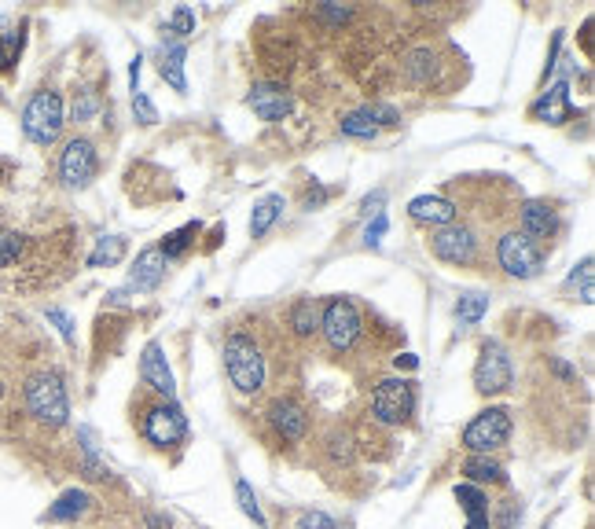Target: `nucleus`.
Returning a JSON list of instances; mask_svg holds the SVG:
<instances>
[{"label":"nucleus","mask_w":595,"mask_h":529,"mask_svg":"<svg viewBox=\"0 0 595 529\" xmlns=\"http://www.w3.org/2000/svg\"><path fill=\"white\" fill-rule=\"evenodd\" d=\"M393 364H397V368H416V353H401V357H397V361H393Z\"/></svg>","instance_id":"nucleus-46"},{"label":"nucleus","mask_w":595,"mask_h":529,"mask_svg":"<svg viewBox=\"0 0 595 529\" xmlns=\"http://www.w3.org/2000/svg\"><path fill=\"white\" fill-rule=\"evenodd\" d=\"M45 316L59 327V335H63V338L70 342V346H74V338H78V335H74V316H70L67 309H48Z\"/></svg>","instance_id":"nucleus-38"},{"label":"nucleus","mask_w":595,"mask_h":529,"mask_svg":"<svg viewBox=\"0 0 595 529\" xmlns=\"http://www.w3.org/2000/svg\"><path fill=\"white\" fill-rule=\"evenodd\" d=\"M320 331H324L327 346L335 349V353H346L360 338V313L357 305H353V298H346V294L327 298L324 313H320Z\"/></svg>","instance_id":"nucleus-8"},{"label":"nucleus","mask_w":595,"mask_h":529,"mask_svg":"<svg viewBox=\"0 0 595 529\" xmlns=\"http://www.w3.org/2000/svg\"><path fill=\"white\" fill-rule=\"evenodd\" d=\"M529 114L537 118V122H548V125H562V122H570V114H573V103H570V85H566V78L562 81H555L544 96H540L533 107H529Z\"/></svg>","instance_id":"nucleus-17"},{"label":"nucleus","mask_w":595,"mask_h":529,"mask_svg":"<svg viewBox=\"0 0 595 529\" xmlns=\"http://www.w3.org/2000/svg\"><path fill=\"white\" fill-rule=\"evenodd\" d=\"M298 529H338V522L331 515H324V511H302Z\"/></svg>","instance_id":"nucleus-37"},{"label":"nucleus","mask_w":595,"mask_h":529,"mask_svg":"<svg viewBox=\"0 0 595 529\" xmlns=\"http://www.w3.org/2000/svg\"><path fill=\"white\" fill-rule=\"evenodd\" d=\"M408 214H412V221L430 225V228L456 225V206H452L445 195H419V199L408 203Z\"/></svg>","instance_id":"nucleus-18"},{"label":"nucleus","mask_w":595,"mask_h":529,"mask_svg":"<svg viewBox=\"0 0 595 529\" xmlns=\"http://www.w3.org/2000/svg\"><path fill=\"white\" fill-rule=\"evenodd\" d=\"M540 529H548V522H544V526H540Z\"/></svg>","instance_id":"nucleus-47"},{"label":"nucleus","mask_w":595,"mask_h":529,"mask_svg":"<svg viewBox=\"0 0 595 529\" xmlns=\"http://www.w3.org/2000/svg\"><path fill=\"white\" fill-rule=\"evenodd\" d=\"M518 232L529 239V243H544L559 232V214L555 206L544 203V199H526L522 210H518Z\"/></svg>","instance_id":"nucleus-12"},{"label":"nucleus","mask_w":595,"mask_h":529,"mask_svg":"<svg viewBox=\"0 0 595 529\" xmlns=\"http://www.w3.org/2000/svg\"><path fill=\"white\" fill-rule=\"evenodd\" d=\"M236 500H239V511H243L258 529H265V511H261L258 496H254V489H250L243 478H236Z\"/></svg>","instance_id":"nucleus-31"},{"label":"nucleus","mask_w":595,"mask_h":529,"mask_svg":"<svg viewBox=\"0 0 595 529\" xmlns=\"http://www.w3.org/2000/svg\"><path fill=\"white\" fill-rule=\"evenodd\" d=\"M96 107H100V100H96V92H92V89H81L78 96H74V122H89L92 114H96Z\"/></svg>","instance_id":"nucleus-34"},{"label":"nucleus","mask_w":595,"mask_h":529,"mask_svg":"<svg viewBox=\"0 0 595 529\" xmlns=\"http://www.w3.org/2000/svg\"><path fill=\"white\" fill-rule=\"evenodd\" d=\"M23 250H26V236H23V232L0 228V269L15 265V261L23 258Z\"/></svg>","instance_id":"nucleus-30"},{"label":"nucleus","mask_w":595,"mask_h":529,"mask_svg":"<svg viewBox=\"0 0 595 529\" xmlns=\"http://www.w3.org/2000/svg\"><path fill=\"white\" fill-rule=\"evenodd\" d=\"M96 169H100V155H96V144H92L89 136L67 140L63 155H59V181H63V188H70V192L89 188Z\"/></svg>","instance_id":"nucleus-9"},{"label":"nucleus","mask_w":595,"mask_h":529,"mask_svg":"<svg viewBox=\"0 0 595 529\" xmlns=\"http://www.w3.org/2000/svg\"><path fill=\"white\" fill-rule=\"evenodd\" d=\"M320 313H324V305L316 302V298H298V302L291 305V313H287V320H291L294 335L298 338H313L316 331H320Z\"/></svg>","instance_id":"nucleus-23"},{"label":"nucleus","mask_w":595,"mask_h":529,"mask_svg":"<svg viewBox=\"0 0 595 529\" xmlns=\"http://www.w3.org/2000/svg\"><path fill=\"white\" fill-rule=\"evenodd\" d=\"M140 434L155 449H173V445L188 438V419H184L177 401H162L158 397V401L144 405V412H140Z\"/></svg>","instance_id":"nucleus-4"},{"label":"nucleus","mask_w":595,"mask_h":529,"mask_svg":"<svg viewBox=\"0 0 595 529\" xmlns=\"http://www.w3.org/2000/svg\"><path fill=\"white\" fill-rule=\"evenodd\" d=\"M382 203H386V192H371L368 199H364V203H360V214L364 217H371V214H382Z\"/></svg>","instance_id":"nucleus-41"},{"label":"nucleus","mask_w":595,"mask_h":529,"mask_svg":"<svg viewBox=\"0 0 595 529\" xmlns=\"http://www.w3.org/2000/svg\"><path fill=\"white\" fill-rule=\"evenodd\" d=\"M405 74H408V81H416V85H430L434 74H438V59H434V52H430V48H416V52L405 59Z\"/></svg>","instance_id":"nucleus-27"},{"label":"nucleus","mask_w":595,"mask_h":529,"mask_svg":"<svg viewBox=\"0 0 595 529\" xmlns=\"http://www.w3.org/2000/svg\"><path fill=\"white\" fill-rule=\"evenodd\" d=\"M0 394H4V386H0Z\"/></svg>","instance_id":"nucleus-48"},{"label":"nucleus","mask_w":595,"mask_h":529,"mask_svg":"<svg viewBox=\"0 0 595 529\" xmlns=\"http://www.w3.org/2000/svg\"><path fill=\"white\" fill-rule=\"evenodd\" d=\"M247 107L261 122H283L294 111V96L283 85H254L247 96Z\"/></svg>","instance_id":"nucleus-15"},{"label":"nucleus","mask_w":595,"mask_h":529,"mask_svg":"<svg viewBox=\"0 0 595 529\" xmlns=\"http://www.w3.org/2000/svg\"><path fill=\"white\" fill-rule=\"evenodd\" d=\"M140 379H144V386H151L162 401H173V397H177V383H173V372H169L166 353H162L158 342H147L144 346V357H140Z\"/></svg>","instance_id":"nucleus-14"},{"label":"nucleus","mask_w":595,"mask_h":529,"mask_svg":"<svg viewBox=\"0 0 595 529\" xmlns=\"http://www.w3.org/2000/svg\"><path fill=\"white\" fill-rule=\"evenodd\" d=\"M515 522H522V504L515 496H507L496 504V529H515Z\"/></svg>","instance_id":"nucleus-32"},{"label":"nucleus","mask_w":595,"mask_h":529,"mask_svg":"<svg viewBox=\"0 0 595 529\" xmlns=\"http://www.w3.org/2000/svg\"><path fill=\"white\" fill-rule=\"evenodd\" d=\"M327 203V188H320V184H313L309 192H305V210H320V206Z\"/></svg>","instance_id":"nucleus-42"},{"label":"nucleus","mask_w":595,"mask_h":529,"mask_svg":"<svg viewBox=\"0 0 595 529\" xmlns=\"http://www.w3.org/2000/svg\"><path fill=\"white\" fill-rule=\"evenodd\" d=\"M287 210V203H283V195H265V199H258L254 203V210H250V239H261L265 232H269L276 221H280V214Z\"/></svg>","instance_id":"nucleus-20"},{"label":"nucleus","mask_w":595,"mask_h":529,"mask_svg":"<svg viewBox=\"0 0 595 529\" xmlns=\"http://www.w3.org/2000/svg\"><path fill=\"white\" fill-rule=\"evenodd\" d=\"M133 114H136V122L140 125L158 122V111H155V103L147 100V92H133Z\"/></svg>","instance_id":"nucleus-35"},{"label":"nucleus","mask_w":595,"mask_h":529,"mask_svg":"<svg viewBox=\"0 0 595 529\" xmlns=\"http://www.w3.org/2000/svg\"><path fill=\"white\" fill-rule=\"evenodd\" d=\"M456 500H460L463 515H467V529H489L493 526V507H489V496L471 482L456 485Z\"/></svg>","instance_id":"nucleus-19"},{"label":"nucleus","mask_w":595,"mask_h":529,"mask_svg":"<svg viewBox=\"0 0 595 529\" xmlns=\"http://www.w3.org/2000/svg\"><path fill=\"white\" fill-rule=\"evenodd\" d=\"M316 15H320V19H327V23L342 26L349 15H353V8H342V4H320V8H316Z\"/></svg>","instance_id":"nucleus-40"},{"label":"nucleus","mask_w":595,"mask_h":529,"mask_svg":"<svg viewBox=\"0 0 595 529\" xmlns=\"http://www.w3.org/2000/svg\"><path fill=\"white\" fill-rule=\"evenodd\" d=\"M89 507H92V496L85 493V489H67V493L45 511V522H74V518H81Z\"/></svg>","instance_id":"nucleus-21"},{"label":"nucleus","mask_w":595,"mask_h":529,"mask_svg":"<svg viewBox=\"0 0 595 529\" xmlns=\"http://www.w3.org/2000/svg\"><path fill=\"white\" fill-rule=\"evenodd\" d=\"M511 412L500 405L493 408H482L478 416L467 423V430H463V449L471 452V456H489V452L504 449L507 438H511Z\"/></svg>","instance_id":"nucleus-5"},{"label":"nucleus","mask_w":595,"mask_h":529,"mask_svg":"<svg viewBox=\"0 0 595 529\" xmlns=\"http://www.w3.org/2000/svg\"><path fill=\"white\" fill-rule=\"evenodd\" d=\"M23 133L41 147L56 144L63 133V96L56 89H41L30 96L23 111Z\"/></svg>","instance_id":"nucleus-3"},{"label":"nucleus","mask_w":595,"mask_h":529,"mask_svg":"<svg viewBox=\"0 0 595 529\" xmlns=\"http://www.w3.org/2000/svg\"><path fill=\"white\" fill-rule=\"evenodd\" d=\"M225 368L239 394H258L261 386H265V353L243 331H232L225 338Z\"/></svg>","instance_id":"nucleus-1"},{"label":"nucleus","mask_w":595,"mask_h":529,"mask_svg":"<svg viewBox=\"0 0 595 529\" xmlns=\"http://www.w3.org/2000/svg\"><path fill=\"white\" fill-rule=\"evenodd\" d=\"M577 280H581V302L584 305H592L595 302V298H592V258H584L581 261V269H577V272H573V276H570V283H577Z\"/></svg>","instance_id":"nucleus-36"},{"label":"nucleus","mask_w":595,"mask_h":529,"mask_svg":"<svg viewBox=\"0 0 595 529\" xmlns=\"http://www.w3.org/2000/svg\"><path fill=\"white\" fill-rule=\"evenodd\" d=\"M386 228H390V217L386 214H375L368 221V232H364V243H368V247H379L382 243V236H386Z\"/></svg>","instance_id":"nucleus-39"},{"label":"nucleus","mask_w":595,"mask_h":529,"mask_svg":"<svg viewBox=\"0 0 595 529\" xmlns=\"http://www.w3.org/2000/svg\"><path fill=\"white\" fill-rule=\"evenodd\" d=\"M463 474H467V482L471 485H507V471L500 467L496 460H489V456H467L463 460Z\"/></svg>","instance_id":"nucleus-24"},{"label":"nucleus","mask_w":595,"mask_h":529,"mask_svg":"<svg viewBox=\"0 0 595 529\" xmlns=\"http://www.w3.org/2000/svg\"><path fill=\"white\" fill-rule=\"evenodd\" d=\"M144 526H147V529H173V522H169L166 515H158V511H147V515H144Z\"/></svg>","instance_id":"nucleus-43"},{"label":"nucleus","mask_w":595,"mask_h":529,"mask_svg":"<svg viewBox=\"0 0 595 529\" xmlns=\"http://www.w3.org/2000/svg\"><path fill=\"white\" fill-rule=\"evenodd\" d=\"M269 427L280 434L283 441H302L309 434V412L302 401L294 397H276L269 405Z\"/></svg>","instance_id":"nucleus-13"},{"label":"nucleus","mask_w":595,"mask_h":529,"mask_svg":"<svg viewBox=\"0 0 595 529\" xmlns=\"http://www.w3.org/2000/svg\"><path fill=\"white\" fill-rule=\"evenodd\" d=\"M166 280V258L158 247H144L136 254L133 272H129V291H155Z\"/></svg>","instance_id":"nucleus-16"},{"label":"nucleus","mask_w":595,"mask_h":529,"mask_svg":"<svg viewBox=\"0 0 595 529\" xmlns=\"http://www.w3.org/2000/svg\"><path fill=\"white\" fill-rule=\"evenodd\" d=\"M169 34H177V37L195 34V12H191L188 4H180L177 12L169 15Z\"/></svg>","instance_id":"nucleus-33"},{"label":"nucleus","mask_w":595,"mask_h":529,"mask_svg":"<svg viewBox=\"0 0 595 529\" xmlns=\"http://www.w3.org/2000/svg\"><path fill=\"white\" fill-rule=\"evenodd\" d=\"M184 56H188L184 41H166V45H162V63H158V70H162V78H166L177 92H188V78H184Z\"/></svg>","instance_id":"nucleus-22"},{"label":"nucleus","mask_w":595,"mask_h":529,"mask_svg":"<svg viewBox=\"0 0 595 529\" xmlns=\"http://www.w3.org/2000/svg\"><path fill=\"white\" fill-rule=\"evenodd\" d=\"M551 368H555V372H559L562 379H577V372H573L570 364H562V361H551Z\"/></svg>","instance_id":"nucleus-45"},{"label":"nucleus","mask_w":595,"mask_h":529,"mask_svg":"<svg viewBox=\"0 0 595 529\" xmlns=\"http://www.w3.org/2000/svg\"><path fill=\"white\" fill-rule=\"evenodd\" d=\"M338 125H342V133L357 136V140H375V136H379V125L371 122L368 107H360V111H349Z\"/></svg>","instance_id":"nucleus-29"},{"label":"nucleus","mask_w":595,"mask_h":529,"mask_svg":"<svg viewBox=\"0 0 595 529\" xmlns=\"http://www.w3.org/2000/svg\"><path fill=\"white\" fill-rule=\"evenodd\" d=\"M26 408H30V416L37 423H45V427H63L70 419V397H67V386L59 379L56 372H37L26 379Z\"/></svg>","instance_id":"nucleus-2"},{"label":"nucleus","mask_w":595,"mask_h":529,"mask_svg":"<svg viewBox=\"0 0 595 529\" xmlns=\"http://www.w3.org/2000/svg\"><path fill=\"white\" fill-rule=\"evenodd\" d=\"M140 70H144V56H136L133 63H129V89L140 92Z\"/></svg>","instance_id":"nucleus-44"},{"label":"nucleus","mask_w":595,"mask_h":529,"mask_svg":"<svg viewBox=\"0 0 595 529\" xmlns=\"http://www.w3.org/2000/svg\"><path fill=\"white\" fill-rule=\"evenodd\" d=\"M125 250H129L125 236H100L89 254V269H111V265H118L125 258Z\"/></svg>","instance_id":"nucleus-26"},{"label":"nucleus","mask_w":595,"mask_h":529,"mask_svg":"<svg viewBox=\"0 0 595 529\" xmlns=\"http://www.w3.org/2000/svg\"><path fill=\"white\" fill-rule=\"evenodd\" d=\"M515 383V368H511V353H507L496 338H485L478 349V364H474V390L485 397L504 394Z\"/></svg>","instance_id":"nucleus-7"},{"label":"nucleus","mask_w":595,"mask_h":529,"mask_svg":"<svg viewBox=\"0 0 595 529\" xmlns=\"http://www.w3.org/2000/svg\"><path fill=\"white\" fill-rule=\"evenodd\" d=\"M485 313H489V294L485 291L460 294V302H456V320H460V327H474Z\"/></svg>","instance_id":"nucleus-28"},{"label":"nucleus","mask_w":595,"mask_h":529,"mask_svg":"<svg viewBox=\"0 0 595 529\" xmlns=\"http://www.w3.org/2000/svg\"><path fill=\"white\" fill-rule=\"evenodd\" d=\"M203 236V221H188L184 228H177V232H169L162 243H158V250H162V258H184L191 250V243Z\"/></svg>","instance_id":"nucleus-25"},{"label":"nucleus","mask_w":595,"mask_h":529,"mask_svg":"<svg viewBox=\"0 0 595 529\" xmlns=\"http://www.w3.org/2000/svg\"><path fill=\"white\" fill-rule=\"evenodd\" d=\"M371 416L386 427H401L416 416V383L412 379H382L371 394Z\"/></svg>","instance_id":"nucleus-6"},{"label":"nucleus","mask_w":595,"mask_h":529,"mask_svg":"<svg viewBox=\"0 0 595 529\" xmlns=\"http://www.w3.org/2000/svg\"><path fill=\"white\" fill-rule=\"evenodd\" d=\"M496 261L507 276L515 280H533L544 269V254H540L537 243H529L522 232H504L500 243H496Z\"/></svg>","instance_id":"nucleus-10"},{"label":"nucleus","mask_w":595,"mask_h":529,"mask_svg":"<svg viewBox=\"0 0 595 529\" xmlns=\"http://www.w3.org/2000/svg\"><path fill=\"white\" fill-rule=\"evenodd\" d=\"M430 250L434 258L449 265H474L478 261V239L467 225H445L430 232Z\"/></svg>","instance_id":"nucleus-11"}]
</instances>
